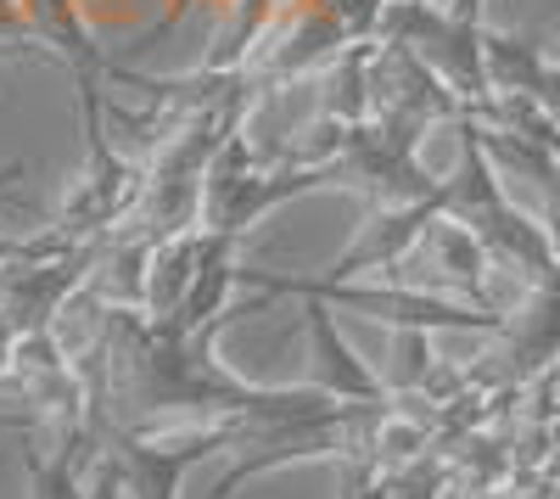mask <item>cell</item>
<instances>
[{"label": "cell", "instance_id": "obj_3", "mask_svg": "<svg viewBox=\"0 0 560 499\" xmlns=\"http://www.w3.org/2000/svg\"><path fill=\"white\" fill-rule=\"evenodd\" d=\"M533 499H555V494H544V488H538V494H533Z\"/></svg>", "mask_w": 560, "mask_h": 499}, {"label": "cell", "instance_id": "obj_1", "mask_svg": "<svg viewBox=\"0 0 560 499\" xmlns=\"http://www.w3.org/2000/svg\"><path fill=\"white\" fill-rule=\"evenodd\" d=\"M477 499H533V494H510V488H482Z\"/></svg>", "mask_w": 560, "mask_h": 499}, {"label": "cell", "instance_id": "obj_2", "mask_svg": "<svg viewBox=\"0 0 560 499\" xmlns=\"http://www.w3.org/2000/svg\"><path fill=\"white\" fill-rule=\"evenodd\" d=\"M113 494H118V488H113V472H107V477L96 483V494H90V499H113Z\"/></svg>", "mask_w": 560, "mask_h": 499}]
</instances>
